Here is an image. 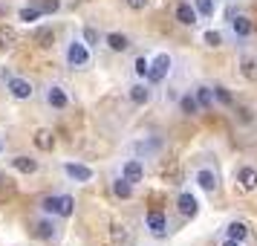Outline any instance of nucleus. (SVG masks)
<instances>
[{
    "mask_svg": "<svg viewBox=\"0 0 257 246\" xmlns=\"http://www.w3.org/2000/svg\"><path fill=\"white\" fill-rule=\"evenodd\" d=\"M171 67H174V58L168 55V52H159L156 58L148 64V78L145 81H151V84H162L165 78H168V72H171Z\"/></svg>",
    "mask_w": 257,
    "mask_h": 246,
    "instance_id": "obj_1",
    "label": "nucleus"
},
{
    "mask_svg": "<svg viewBox=\"0 0 257 246\" xmlns=\"http://www.w3.org/2000/svg\"><path fill=\"white\" fill-rule=\"evenodd\" d=\"M67 64L70 67H75V70H81V67H87L90 64V49H87V44L84 41H70V47H67Z\"/></svg>",
    "mask_w": 257,
    "mask_h": 246,
    "instance_id": "obj_2",
    "label": "nucleus"
},
{
    "mask_svg": "<svg viewBox=\"0 0 257 246\" xmlns=\"http://www.w3.org/2000/svg\"><path fill=\"white\" fill-rule=\"evenodd\" d=\"M6 90H9V96L18 99V102H26V99L35 96V87L26 81V78H18V75H9V78H6Z\"/></svg>",
    "mask_w": 257,
    "mask_h": 246,
    "instance_id": "obj_3",
    "label": "nucleus"
},
{
    "mask_svg": "<svg viewBox=\"0 0 257 246\" xmlns=\"http://www.w3.org/2000/svg\"><path fill=\"white\" fill-rule=\"evenodd\" d=\"M44 99H47V105L52 107V110H67V107H70V96H67V90H64L61 84H49Z\"/></svg>",
    "mask_w": 257,
    "mask_h": 246,
    "instance_id": "obj_4",
    "label": "nucleus"
},
{
    "mask_svg": "<svg viewBox=\"0 0 257 246\" xmlns=\"http://www.w3.org/2000/svg\"><path fill=\"white\" fill-rule=\"evenodd\" d=\"M145 226L151 229L153 237H165V234H168V217H165L159 209H153V211L145 214Z\"/></svg>",
    "mask_w": 257,
    "mask_h": 246,
    "instance_id": "obj_5",
    "label": "nucleus"
},
{
    "mask_svg": "<svg viewBox=\"0 0 257 246\" xmlns=\"http://www.w3.org/2000/svg\"><path fill=\"white\" fill-rule=\"evenodd\" d=\"M176 209L182 217H197L199 214V200L191 194V191H182L179 197H176Z\"/></svg>",
    "mask_w": 257,
    "mask_h": 246,
    "instance_id": "obj_6",
    "label": "nucleus"
},
{
    "mask_svg": "<svg viewBox=\"0 0 257 246\" xmlns=\"http://www.w3.org/2000/svg\"><path fill=\"white\" fill-rule=\"evenodd\" d=\"M64 174L70 180H75V183H90L93 180V168L81 162H64Z\"/></svg>",
    "mask_w": 257,
    "mask_h": 246,
    "instance_id": "obj_7",
    "label": "nucleus"
},
{
    "mask_svg": "<svg viewBox=\"0 0 257 246\" xmlns=\"http://www.w3.org/2000/svg\"><path fill=\"white\" fill-rule=\"evenodd\" d=\"M121 177L127 180L130 186H136V183L145 180V165H142L139 159H127V162L121 165Z\"/></svg>",
    "mask_w": 257,
    "mask_h": 246,
    "instance_id": "obj_8",
    "label": "nucleus"
},
{
    "mask_svg": "<svg viewBox=\"0 0 257 246\" xmlns=\"http://www.w3.org/2000/svg\"><path fill=\"white\" fill-rule=\"evenodd\" d=\"M176 21L182 26H194L199 21V15H197V9H194V3H188V0H182L179 6H176Z\"/></svg>",
    "mask_w": 257,
    "mask_h": 246,
    "instance_id": "obj_9",
    "label": "nucleus"
},
{
    "mask_svg": "<svg viewBox=\"0 0 257 246\" xmlns=\"http://www.w3.org/2000/svg\"><path fill=\"white\" fill-rule=\"evenodd\" d=\"M237 183H240L245 191H254V188H257V168H251V165L237 168Z\"/></svg>",
    "mask_w": 257,
    "mask_h": 246,
    "instance_id": "obj_10",
    "label": "nucleus"
},
{
    "mask_svg": "<svg viewBox=\"0 0 257 246\" xmlns=\"http://www.w3.org/2000/svg\"><path fill=\"white\" fill-rule=\"evenodd\" d=\"M194 180H197V186L205 188V191H217V186H220V180H217V174H214L211 168H199Z\"/></svg>",
    "mask_w": 257,
    "mask_h": 246,
    "instance_id": "obj_11",
    "label": "nucleus"
},
{
    "mask_svg": "<svg viewBox=\"0 0 257 246\" xmlns=\"http://www.w3.org/2000/svg\"><path fill=\"white\" fill-rule=\"evenodd\" d=\"M231 29L237 38H248L251 32H254V24H251V18H245V15H237V18H231Z\"/></svg>",
    "mask_w": 257,
    "mask_h": 246,
    "instance_id": "obj_12",
    "label": "nucleus"
},
{
    "mask_svg": "<svg viewBox=\"0 0 257 246\" xmlns=\"http://www.w3.org/2000/svg\"><path fill=\"white\" fill-rule=\"evenodd\" d=\"M225 237H228V240H240V243H243L245 237H248V226H245L243 220H231L228 226H225Z\"/></svg>",
    "mask_w": 257,
    "mask_h": 246,
    "instance_id": "obj_13",
    "label": "nucleus"
},
{
    "mask_svg": "<svg viewBox=\"0 0 257 246\" xmlns=\"http://www.w3.org/2000/svg\"><path fill=\"white\" fill-rule=\"evenodd\" d=\"M101 41H104V44L113 49V52H124V49L130 47V38L121 35V32H110V35H104Z\"/></svg>",
    "mask_w": 257,
    "mask_h": 246,
    "instance_id": "obj_14",
    "label": "nucleus"
},
{
    "mask_svg": "<svg viewBox=\"0 0 257 246\" xmlns=\"http://www.w3.org/2000/svg\"><path fill=\"white\" fill-rule=\"evenodd\" d=\"M12 168L15 171H21V174H35L38 171V159H32V156H12Z\"/></svg>",
    "mask_w": 257,
    "mask_h": 246,
    "instance_id": "obj_15",
    "label": "nucleus"
},
{
    "mask_svg": "<svg viewBox=\"0 0 257 246\" xmlns=\"http://www.w3.org/2000/svg\"><path fill=\"white\" fill-rule=\"evenodd\" d=\"M130 102H133V105H148V102H151V87H148V84H133V87H130Z\"/></svg>",
    "mask_w": 257,
    "mask_h": 246,
    "instance_id": "obj_16",
    "label": "nucleus"
},
{
    "mask_svg": "<svg viewBox=\"0 0 257 246\" xmlns=\"http://www.w3.org/2000/svg\"><path fill=\"white\" fill-rule=\"evenodd\" d=\"M194 99H197V105H199V110H211L214 107V93H211V87H197V93H194Z\"/></svg>",
    "mask_w": 257,
    "mask_h": 246,
    "instance_id": "obj_17",
    "label": "nucleus"
},
{
    "mask_svg": "<svg viewBox=\"0 0 257 246\" xmlns=\"http://www.w3.org/2000/svg\"><path fill=\"white\" fill-rule=\"evenodd\" d=\"M18 44V29L15 26H0V49H12Z\"/></svg>",
    "mask_w": 257,
    "mask_h": 246,
    "instance_id": "obj_18",
    "label": "nucleus"
},
{
    "mask_svg": "<svg viewBox=\"0 0 257 246\" xmlns=\"http://www.w3.org/2000/svg\"><path fill=\"white\" fill-rule=\"evenodd\" d=\"M35 148L38 151H52V148H55V136H52V130H38L35 133Z\"/></svg>",
    "mask_w": 257,
    "mask_h": 246,
    "instance_id": "obj_19",
    "label": "nucleus"
},
{
    "mask_svg": "<svg viewBox=\"0 0 257 246\" xmlns=\"http://www.w3.org/2000/svg\"><path fill=\"white\" fill-rule=\"evenodd\" d=\"M41 211H44L47 217L58 214V211H61V194H52V197H44V200H41Z\"/></svg>",
    "mask_w": 257,
    "mask_h": 246,
    "instance_id": "obj_20",
    "label": "nucleus"
},
{
    "mask_svg": "<svg viewBox=\"0 0 257 246\" xmlns=\"http://www.w3.org/2000/svg\"><path fill=\"white\" fill-rule=\"evenodd\" d=\"M179 110H182L185 116H197V113H199V105H197V99H194L191 93L179 96Z\"/></svg>",
    "mask_w": 257,
    "mask_h": 246,
    "instance_id": "obj_21",
    "label": "nucleus"
},
{
    "mask_svg": "<svg viewBox=\"0 0 257 246\" xmlns=\"http://www.w3.org/2000/svg\"><path fill=\"white\" fill-rule=\"evenodd\" d=\"M113 194H116V197H121V200H130L133 186H130L124 177H116V180H113Z\"/></svg>",
    "mask_w": 257,
    "mask_h": 246,
    "instance_id": "obj_22",
    "label": "nucleus"
},
{
    "mask_svg": "<svg viewBox=\"0 0 257 246\" xmlns=\"http://www.w3.org/2000/svg\"><path fill=\"white\" fill-rule=\"evenodd\" d=\"M194 9H197V15H202V18H214L217 0H194Z\"/></svg>",
    "mask_w": 257,
    "mask_h": 246,
    "instance_id": "obj_23",
    "label": "nucleus"
},
{
    "mask_svg": "<svg viewBox=\"0 0 257 246\" xmlns=\"http://www.w3.org/2000/svg\"><path fill=\"white\" fill-rule=\"evenodd\" d=\"M211 93H214V99H217L220 105H225V107H231V105H234V96H231V90H228V87L217 84V87H211Z\"/></svg>",
    "mask_w": 257,
    "mask_h": 246,
    "instance_id": "obj_24",
    "label": "nucleus"
},
{
    "mask_svg": "<svg viewBox=\"0 0 257 246\" xmlns=\"http://www.w3.org/2000/svg\"><path fill=\"white\" fill-rule=\"evenodd\" d=\"M18 18H21L24 24H35V21H41V9H38L35 3H32V6H24V9L18 12Z\"/></svg>",
    "mask_w": 257,
    "mask_h": 246,
    "instance_id": "obj_25",
    "label": "nucleus"
},
{
    "mask_svg": "<svg viewBox=\"0 0 257 246\" xmlns=\"http://www.w3.org/2000/svg\"><path fill=\"white\" fill-rule=\"evenodd\" d=\"M38 237H44V240H52V237H55V223L49 220V217H44V220L38 223Z\"/></svg>",
    "mask_w": 257,
    "mask_h": 246,
    "instance_id": "obj_26",
    "label": "nucleus"
},
{
    "mask_svg": "<svg viewBox=\"0 0 257 246\" xmlns=\"http://www.w3.org/2000/svg\"><path fill=\"white\" fill-rule=\"evenodd\" d=\"M81 41L87 44V47H98V41H101V32H98L95 26H87V29H84V38H81Z\"/></svg>",
    "mask_w": 257,
    "mask_h": 246,
    "instance_id": "obj_27",
    "label": "nucleus"
},
{
    "mask_svg": "<svg viewBox=\"0 0 257 246\" xmlns=\"http://www.w3.org/2000/svg\"><path fill=\"white\" fill-rule=\"evenodd\" d=\"M72 211H75V200L70 194H61V217H72Z\"/></svg>",
    "mask_w": 257,
    "mask_h": 246,
    "instance_id": "obj_28",
    "label": "nucleus"
},
{
    "mask_svg": "<svg viewBox=\"0 0 257 246\" xmlns=\"http://www.w3.org/2000/svg\"><path fill=\"white\" fill-rule=\"evenodd\" d=\"M35 41L41 47H52V41H55V32L52 29H38L35 32Z\"/></svg>",
    "mask_w": 257,
    "mask_h": 246,
    "instance_id": "obj_29",
    "label": "nucleus"
},
{
    "mask_svg": "<svg viewBox=\"0 0 257 246\" xmlns=\"http://www.w3.org/2000/svg\"><path fill=\"white\" fill-rule=\"evenodd\" d=\"M243 75L248 78V81H257V61L243 58Z\"/></svg>",
    "mask_w": 257,
    "mask_h": 246,
    "instance_id": "obj_30",
    "label": "nucleus"
},
{
    "mask_svg": "<svg viewBox=\"0 0 257 246\" xmlns=\"http://www.w3.org/2000/svg\"><path fill=\"white\" fill-rule=\"evenodd\" d=\"M202 41H205L208 47H222V32H217V29H208V32L202 35Z\"/></svg>",
    "mask_w": 257,
    "mask_h": 246,
    "instance_id": "obj_31",
    "label": "nucleus"
},
{
    "mask_svg": "<svg viewBox=\"0 0 257 246\" xmlns=\"http://www.w3.org/2000/svg\"><path fill=\"white\" fill-rule=\"evenodd\" d=\"M148 64H151V61L145 58V55H142V58H136V61H133V72H136L139 78H148Z\"/></svg>",
    "mask_w": 257,
    "mask_h": 246,
    "instance_id": "obj_32",
    "label": "nucleus"
},
{
    "mask_svg": "<svg viewBox=\"0 0 257 246\" xmlns=\"http://www.w3.org/2000/svg\"><path fill=\"white\" fill-rule=\"evenodd\" d=\"M38 9H41V15H49V12H58V0H41V3H35Z\"/></svg>",
    "mask_w": 257,
    "mask_h": 246,
    "instance_id": "obj_33",
    "label": "nucleus"
},
{
    "mask_svg": "<svg viewBox=\"0 0 257 246\" xmlns=\"http://www.w3.org/2000/svg\"><path fill=\"white\" fill-rule=\"evenodd\" d=\"M124 3H127V9H133V12H142L148 6V0H124Z\"/></svg>",
    "mask_w": 257,
    "mask_h": 246,
    "instance_id": "obj_34",
    "label": "nucleus"
},
{
    "mask_svg": "<svg viewBox=\"0 0 257 246\" xmlns=\"http://www.w3.org/2000/svg\"><path fill=\"white\" fill-rule=\"evenodd\" d=\"M222 246H243V243H240V240H228V237H225V243H222Z\"/></svg>",
    "mask_w": 257,
    "mask_h": 246,
    "instance_id": "obj_35",
    "label": "nucleus"
},
{
    "mask_svg": "<svg viewBox=\"0 0 257 246\" xmlns=\"http://www.w3.org/2000/svg\"><path fill=\"white\" fill-rule=\"evenodd\" d=\"M3 183H9V180H6V177H3V174H0V186H3Z\"/></svg>",
    "mask_w": 257,
    "mask_h": 246,
    "instance_id": "obj_36",
    "label": "nucleus"
},
{
    "mask_svg": "<svg viewBox=\"0 0 257 246\" xmlns=\"http://www.w3.org/2000/svg\"><path fill=\"white\" fill-rule=\"evenodd\" d=\"M0 148H3V145H0Z\"/></svg>",
    "mask_w": 257,
    "mask_h": 246,
    "instance_id": "obj_37",
    "label": "nucleus"
}]
</instances>
